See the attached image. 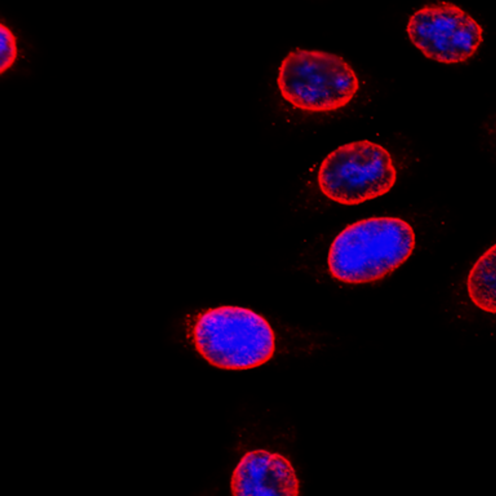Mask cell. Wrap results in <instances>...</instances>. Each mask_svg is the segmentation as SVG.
<instances>
[{
  "instance_id": "cell-1",
  "label": "cell",
  "mask_w": 496,
  "mask_h": 496,
  "mask_svg": "<svg viewBox=\"0 0 496 496\" xmlns=\"http://www.w3.org/2000/svg\"><path fill=\"white\" fill-rule=\"evenodd\" d=\"M415 245L413 229L405 221L394 217L364 219L347 226L333 240L328 268L345 283L375 281L403 264Z\"/></svg>"
},
{
  "instance_id": "cell-2",
  "label": "cell",
  "mask_w": 496,
  "mask_h": 496,
  "mask_svg": "<svg viewBox=\"0 0 496 496\" xmlns=\"http://www.w3.org/2000/svg\"><path fill=\"white\" fill-rule=\"evenodd\" d=\"M195 347L216 367L242 370L268 361L275 350V336L267 321L252 310L221 306L200 313L192 328Z\"/></svg>"
},
{
  "instance_id": "cell-3",
  "label": "cell",
  "mask_w": 496,
  "mask_h": 496,
  "mask_svg": "<svg viewBox=\"0 0 496 496\" xmlns=\"http://www.w3.org/2000/svg\"><path fill=\"white\" fill-rule=\"evenodd\" d=\"M277 83L286 101L296 108L312 111L344 106L359 88L355 72L342 57L301 49L290 52L283 60Z\"/></svg>"
},
{
  "instance_id": "cell-4",
  "label": "cell",
  "mask_w": 496,
  "mask_h": 496,
  "mask_svg": "<svg viewBox=\"0 0 496 496\" xmlns=\"http://www.w3.org/2000/svg\"><path fill=\"white\" fill-rule=\"evenodd\" d=\"M396 170L388 152L365 140L339 147L323 160L318 173L323 193L345 205H355L387 193Z\"/></svg>"
},
{
  "instance_id": "cell-5",
  "label": "cell",
  "mask_w": 496,
  "mask_h": 496,
  "mask_svg": "<svg viewBox=\"0 0 496 496\" xmlns=\"http://www.w3.org/2000/svg\"><path fill=\"white\" fill-rule=\"evenodd\" d=\"M406 31L426 57L447 64L466 61L483 41L481 26L461 8L445 1L415 12Z\"/></svg>"
},
{
  "instance_id": "cell-6",
  "label": "cell",
  "mask_w": 496,
  "mask_h": 496,
  "mask_svg": "<svg viewBox=\"0 0 496 496\" xmlns=\"http://www.w3.org/2000/svg\"><path fill=\"white\" fill-rule=\"evenodd\" d=\"M235 496H290L298 493V480L290 461L279 453L258 449L246 452L231 480Z\"/></svg>"
},
{
  "instance_id": "cell-7",
  "label": "cell",
  "mask_w": 496,
  "mask_h": 496,
  "mask_svg": "<svg viewBox=\"0 0 496 496\" xmlns=\"http://www.w3.org/2000/svg\"><path fill=\"white\" fill-rule=\"evenodd\" d=\"M496 248L491 247L477 260L470 271L467 280L469 295L480 309L496 312Z\"/></svg>"
},
{
  "instance_id": "cell-8",
  "label": "cell",
  "mask_w": 496,
  "mask_h": 496,
  "mask_svg": "<svg viewBox=\"0 0 496 496\" xmlns=\"http://www.w3.org/2000/svg\"><path fill=\"white\" fill-rule=\"evenodd\" d=\"M17 39L5 24L0 26V73L2 75L11 68L17 56Z\"/></svg>"
}]
</instances>
